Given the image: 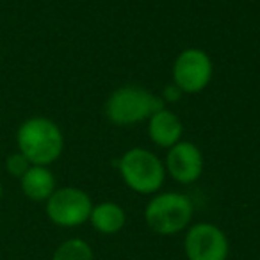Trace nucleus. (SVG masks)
<instances>
[{
    "label": "nucleus",
    "mask_w": 260,
    "mask_h": 260,
    "mask_svg": "<svg viewBox=\"0 0 260 260\" xmlns=\"http://www.w3.org/2000/svg\"><path fill=\"white\" fill-rule=\"evenodd\" d=\"M203 153L194 143L178 141L171 146L166 157V170L178 184H194L203 173Z\"/></svg>",
    "instance_id": "6e6552de"
},
{
    "label": "nucleus",
    "mask_w": 260,
    "mask_h": 260,
    "mask_svg": "<svg viewBox=\"0 0 260 260\" xmlns=\"http://www.w3.org/2000/svg\"><path fill=\"white\" fill-rule=\"evenodd\" d=\"M180 94H182V91L178 89L175 84H170V86L164 89L162 98H166V100H170V102H175V100H180Z\"/></svg>",
    "instance_id": "4468645a"
},
{
    "label": "nucleus",
    "mask_w": 260,
    "mask_h": 260,
    "mask_svg": "<svg viewBox=\"0 0 260 260\" xmlns=\"http://www.w3.org/2000/svg\"><path fill=\"white\" fill-rule=\"evenodd\" d=\"M20 187L32 202H47L57 189V180L48 166H30L20 178Z\"/></svg>",
    "instance_id": "9d476101"
},
{
    "label": "nucleus",
    "mask_w": 260,
    "mask_h": 260,
    "mask_svg": "<svg viewBox=\"0 0 260 260\" xmlns=\"http://www.w3.org/2000/svg\"><path fill=\"white\" fill-rule=\"evenodd\" d=\"M52 260H94L93 248L84 239L73 237L55 248Z\"/></svg>",
    "instance_id": "f8f14e48"
},
{
    "label": "nucleus",
    "mask_w": 260,
    "mask_h": 260,
    "mask_svg": "<svg viewBox=\"0 0 260 260\" xmlns=\"http://www.w3.org/2000/svg\"><path fill=\"white\" fill-rule=\"evenodd\" d=\"M214 66L209 54L200 48L180 52L173 62V84L182 93L194 94L210 84Z\"/></svg>",
    "instance_id": "0eeeda50"
},
{
    "label": "nucleus",
    "mask_w": 260,
    "mask_h": 260,
    "mask_svg": "<svg viewBox=\"0 0 260 260\" xmlns=\"http://www.w3.org/2000/svg\"><path fill=\"white\" fill-rule=\"evenodd\" d=\"M91 226L104 235H114L119 230H123L126 223V214L121 205L114 202H102L98 205H93L91 210Z\"/></svg>",
    "instance_id": "9b49d317"
},
{
    "label": "nucleus",
    "mask_w": 260,
    "mask_h": 260,
    "mask_svg": "<svg viewBox=\"0 0 260 260\" xmlns=\"http://www.w3.org/2000/svg\"><path fill=\"white\" fill-rule=\"evenodd\" d=\"M16 146L32 166H50L62 155L64 136L55 121L32 116L16 130Z\"/></svg>",
    "instance_id": "f257e3e1"
},
{
    "label": "nucleus",
    "mask_w": 260,
    "mask_h": 260,
    "mask_svg": "<svg viewBox=\"0 0 260 260\" xmlns=\"http://www.w3.org/2000/svg\"><path fill=\"white\" fill-rule=\"evenodd\" d=\"M32 164L25 159V155H22L20 152H15L6 159V171H8L11 177H16V178H22L25 175V171Z\"/></svg>",
    "instance_id": "ddd939ff"
},
{
    "label": "nucleus",
    "mask_w": 260,
    "mask_h": 260,
    "mask_svg": "<svg viewBox=\"0 0 260 260\" xmlns=\"http://www.w3.org/2000/svg\"><path fill=\"white\" fill-rule=\"evenodd\" d=\"M2 194H4V187H2V182H0V200H2Z\"/></svg>",
    "instance_id": "2eb2a0df"
},
{
    "label": "nucleus",
    "mask_w": 260,
    "mask_h": 260,
    "mask_svg": "<svg viewBox=\"0 0 260 260\" xmlns=\"http://www.w3.org/2000/svg\"><path fill=\"white\" fill-rule=\"evenodd\" d=\"M182 134H184V126H182L180 118L170 109L162 107L148 119V136L153 145L160 146V148L170 150L171 146L180 141Z\"/></svg>",
    "instance_id": "1a4fd4ad"
},
{
    "label": "nucleus",
    "mask_w": 260,
    "mask_h": 260,
    "mask_svg": "<svg viewBox=\"0 0 260 260\" xmlns=\"http://www.w3.org/2000/svg\"><path fill=\"white\" fill-rule=\"evenodd\" d=\"M184 251L187 260H228L230 242L217 224L196 223L185 232Z\"/></svg>",
    "instance_id": "423d86ee"
},
{
    "label": "nucleus",
    "mask_w": 260,
    "mask_h": 260,
    "mask_svg": "<svg viewBox=\"0 0 260 260\" xmlns=\"http://www.w3.org/2000/svg\"><path fill=\"white\" fill-rule=\"evenodd\" d=\"M192 214L194 207L187 194L168 191L155 194L150 200L145 209V221L155 234L175 235L187 230Z\"/></svg>",
    "instance_id": "7ed1b4c3"
},
{
    "label": "nucleus",
    "mask_w": 260,
    "mask_h": 260,
    "mask_svg": "<svg viewBox=\"0 0 260 260\" xmlns=\"http://www.w3.org/2000/svg\"><path fill=\"white\" fill-rule=\"evenodd\" d=\"M119 175L126 187L139 194H155L164 184L162 160L146 148H130L119 159Z\"/></svg>",
    "instance_id": "20e7f679"
},
{
    "label": "nucleus",
    "mask_w": 260,
    "mask_h": 260,
    "mask_svg": "<svg viewBox=\"0 0 260 260\" xmlns=\"http://www.w3.org/2000/svg\"><path fill=\"white\" fill-rule=\"evenodd\" d=\"M164 107V100L139 86H123L112 91L105 104V116L114 125H134Z\"/></svg>",
    "instance_id": "f03ea898"
},
{
    "label": "nucleus",
    "mask_w": 260,
    "mask_h": 260,
    "mask_svg": "<svg viewBox=\"0 0 260 260\" xmlns=\"http://www.w3.org/2000/svg\"><path fill=\"white\" fill-rule=\"evenodd\" d=\"M48 219L62 228H75L87 223L93 210L91 196L79 187H59L47 200Z\"/></svg>",
    "instance_id": "39448f33"
}]
</instances>
